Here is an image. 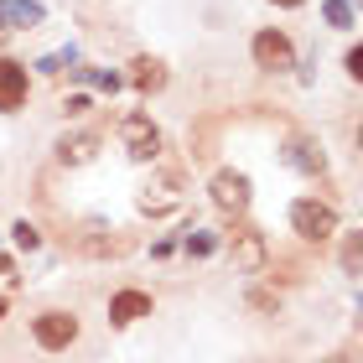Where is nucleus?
I'll return each mask as SVG.
<instances>
[{"mask_svg":"<svg viewBox=\"0 0 363 363\" xmlns=\"http://www.w3.org/2000/svg\"><path fill=\"white\" fill-rule=\"evenodd\" d=\"M291 228L301 239H333L337 234V213L327 203H317V197H296L291 203Z\"/></svg>","mask_w":363,"mask_h":363,"instance_id":"obj_1","label":"nucleus"},{"mask_svg":"<svg viewBox=\"0 0 363 363\" xmlns=\"http://www.w3.org/2000/svg\"><path fill=\"white\" fill-rule=\"evenodd\" d=\"M120 140H125V151L135 161H156V151H161V130L145 120V114H130L120 125Z\"/></svg>","mask_w":363,"mask_h":363,"instance_id":"obj_2","label":"nucleus"},{"mask_svg":"<svg viewBox=\"0 0 363 363\" xmlns=\"http://www.w3.org/2000/svg\"><path fill=\"white\" fill-rule=\"evenodd\" d=\"M31 333H37V342L47 353H57V348H68V342L78 337V317H68V311H42Z\"/></svg>","mask_w":363,"mask_h":363,"instance_id":"obj_3","label":"nucleus"},{"mask_svg":"<svg viewBox=\"0 0 363 363\" xmlns=\"http://www.w3.org/2000/svg\"><path fill=\"white\" fill-rule=\"evenodd\" d=\"M213 203L223 213H244L250 208V177L244 172H218L213 177Z\"/></svg>","mask_w":363,"mask_h":363,"instance_id":"obj_4","label":"nucleus"},{"mask_svg":"<svg viewBox=\"0 0 363 363\" xmlns=\"http://www.w3.org/2000/svg\"><path fill=\"white\" fill-rule=\"evenodd\" d=\"M255 62L259 68H291V37L286 31H259L255 37Z\"/></svg>","mask_w":363,"mask_h":363,"instance_id":"obj_5","label":"nucleus"},{"mask_svg":"<svg viewBox=\"0 0 363 363\" xmlns=\"http://www.w3.org/2000/svg\"><path fill=\"white\" fill-rule=\"evenodd\" d=\"M94 156H99V135H94V130H78V135L57 140V161H62V167H89Z\"/></svg>","mask_w":363,"mask_h":363,"instance_id":"obj_6","label":"nucleus"},{"mask_svg":"<svg viewBox=\"0 0 363 363\" xmlns=\"http://www.w3.org/2000/svg\"><path fill=\"white\" fill-rule=\"evenodd\" d=\"M140 317H151V296H145V291H120L109 301V322L114 327H130V322H140Z\"/></svg>","mask_w":363,"mask_h":363,"instance_id":"obj_7","label":"nucleus"},{"mask_svg":"<svg viewBox=\"0 0 363 363\" xmlns=\"http://www.w3.org/2000/svg\"><path fill=\"white\" fill-rule=\"evenodd\" d=\"M234 265H239L244 275H259V270H265V239L250 234V228L234 234Z\"/></svg>","mask_w":363,"mask_h":363,"instance_id":"obj_8","label":"nucleus"},{"mask_svg":"<svg viewBox=\"0 0 363 363\" xmlns=\"http://www.w3.org/2000/svg\"><path fill=\"white\" fill-rule=\"evenodd\" d=\"M26 104V68L0 57V109H21Z\"/></svg>","mask_w":363,"mask_h":363,"instance_id":"obj_9","label":"nucleus"},{"mask_svg":"<svg viewBox=\"0 0 363 363\" xmlns=\"http://www.w3.org/2000/svg\"><path fill=\"white\" fill-rule=\"evenodd\" d=\"M0 26H42L37 0H0Z\"/></svg>","mask_w":363,"mask_h":363,"instance_id":"obj_10","label":"nucleus"},{"mask_svg":"<svg viewBox=\"0 0 363 363\" xmlns=\"http://www.w3.org/2000/svg\"><path fill=\"white\" fill-rule=\"evenodd\" d=\"M286 161H291L296 172H327L322 145H311V140H291V145H286Z\"/></svg>","mask_w":363,"mask_h":363,"instance_id":"obj_11","label":"nucleus"},{"mask_svg":"<svg viewBox=\"0 0 363 363\" xmlns=\"http://www.w3.org/2000/svg\"><path fill=\"white\" fill-rule=\"evenodd\" d=\"M135 84H140L145 94H151V89H161V84H167V68H161L156 57H135Z\"/></svg>","mask_w":363,"mask_h":363,"instance_id":"obj_12","label":"nucleus"},{"mask_svg":"<svg viewBox=\"0 0 363 363\" xmlns=\"http://www.w3.org/2000/svg\"><path fill=\"white\" fill-rule=\"evenodd\" d=\"M16 286H21V275H16V265L6 255H0V301H6V296H16Z\"/></svg>","mask_w":363,"mask_h":363,"instance_id":"obj_13","label":"nucleus"},{"mask_svg":"<svg viewBox=\"0 0 363 363\" xmlns=\"http://www.w3.org/2000/svg\"><path fill=\"white\" fill-rule=\"evenodd\" d=\"M358 265H363V234H353L342 244V270H358Z\"/></svg>","mask_w":363,"mask_h":363,"instance_id":"obj_14","label":"nucleus"},{"mask_svg":"<svg viewBox=\"0 0 363 363\" xmlns=\"http://www.w3.org/2000/svg\"><path fill=\"white\" fill-rule=\"evenodd\" d=\"M11 234H16V244H21V250H37V244H42V234H37V228H31L26 218H21V223H16V228H11Z\"/></svg>","mask_w":363,"mask_h":363,"instance_id":"obj_15","label":"nucleus"},{"mask_svg":"<svg viewBox=\"0 0 363 363\" xmlns=\"http://www.w3.org/2000/svg\"><path fill=\"white\" fill-rule=\"evenodd\" d=\"M73 62H78V52L68 47V52H52V57H42V68H47V73H62V68H73Z\"/></svg>","mask_w":363,"mask_h":363,"instance_id":"obj_16","label":"nucleus"},{"mask_svg":"<svg viewBox=\"0 0 363 363\" xmlns=\"http://www.w3.org/2000/svg\"><path fill=\"white\" fill-rule=\"evenodd\" d=\"M327 21L333 26H353V11L342 6V0H327Z\"/></svg>","mask_w":363,"mask_h":363,"instance_id":"obj_17","label":"nucleus"},{"mask_svg":"<svg viewBox=\"0 0 363 363\" xmlns=\"http://www.w3.org/2000/svg\"><path fill=\"white\" fill-rule=\"evenodd\" d=\"M187 250L192 255H213V250H218V239H213V234H187Z\"/></svg>","mask_w":363,"mask_h":363,"instance_id":"obj_18","label":"nucleus"},{"mask_svg":"<svg viewBox=\"0 0 363 363\" xmlns=\"http://www.w3.org/2000/svg\"><path fill=\"white\" fill-rule=\"evenodd\" d=\"M348 73L363 78V47H353V52H348Z\"/></svg>","mask_w":363,"mask_h":363,"instance_id":"obj_19","label":"nucleus"},{"mask_svg":"<svg viewBox=\"0 0 363 363\" xmlns=\"http://www.w3.org/2000/svg\"><path fill=\"white\" fill-rule=\"evenodd\" d=\"M275 6H301V0H275Z\"/></svg>","mask_w":363,"mask_h":363,"instance_id":"obj_20","label":"nucleus"},{"mask_svg":"<svg viewBox=\"0 0 363 363\" xmlns=\"http://www.w3.org/2000/svg\"><path fill=\"white\" fill-rule=\"evenodd\" d=\"M358 145H363V130H358Z\"/></svg>","mask_w":363,"mask_h":363,"instance_id":"obj_21","label":"nucleus"},{"mask_svg":"<svg viewBox=\"0 0 363 363\" xmlns=\"http://www.w3.org/2000/svg\"><path fill=\"white\" fill-rule=\"evenodd\" d=\"M358 306H363V291H358Z\"/></svg>","mask_w":363,"mask_h":363,"instance_id":"obj_22","label":"nucleus"}]
</instances>
